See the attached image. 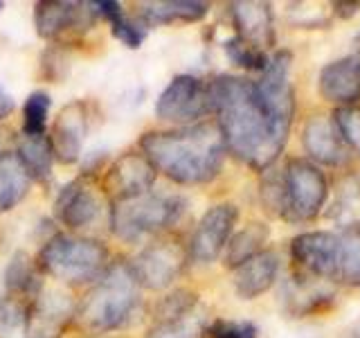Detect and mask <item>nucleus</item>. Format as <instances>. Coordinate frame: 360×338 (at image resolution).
<instances>
[{
	"label": "nucleus",
	"mask_w": 360,
	"mask_h": 338,
	"mask_svg": "<svg viewBox=\"0 0 360 338\" xmlns=\"http://www.w3.org/2000/svg\"><path fill=\"white\" fill-rule=\"evenodd\" d=\"M155 176V167L142 151H127L106 169L101 189L106 196H110L112 203L131 201L149 194Z\"/></svg>",
	"instance_id": "f8f14e48"
},
{
	"label": "nucleus",
	"mask_w": 360,
	"mask_h": 338,
	"mask_svg": "<svg viewBox=\"0 0 360 338\" xmlns=\"http://www.w3.org/2000/svg\"><path fill=\"white\" fill-rule=\"evenodd\" d=\"M212 113L210 84L194 75H176L155 99V118L162 122L191 127Z\"/></svg>",
	"instance_id": "0eeeda50"
},
{
	"label": "nucleus",
	"mask_w": 360,
	"mask_h": 338,
	"mask_svg": "<svg viewBox=\"0 0 360 338\" xmlns=\"http://www.w3.org/2000/svg\"><path fill=\"white\" fill-rule=\"evenodd\" d=\"M3 7H5V5H3V3H0V11H3Z\"/></svg>",
	"instance_id": "58836bf2"
},
{
	"label": "nucleus",
	"mask_w": 360,
	"mask_h": 338,
	"mask_svg": "<svg viewBox=\"0 0 360 338\" xmlns=\"http://www.w3.org/2000/svg\"><path fill=\"white\" fill-rule=\"evenodd\" d=\"M189 259L187 246L178 239H158L144 246L129 262L138 287L149 291H162L174 284V280L183 273Z\"/></svg>",
	"instance_id": "6e6552de"
},
{
	"label": "nucleus",
	"mask_w": 360,
	"mask_h": 338,
	"mask_svg": "<svg viewBox=\"0 0 360 338\" xmlns=\"http://www.w3.org/2000/svg\"><path fill=\"white\" fill-rule=\"evenodd\" d=\"M338 237L333 282L360 289V223H347Z\"/></svg>",
	"instance_id": "aec40b11"
},
{
	"label": "nucleus",
	"mask_w": 360,
	"mask_h": 338,
	"mask_svg": "<svg viewBox=\"0 0 360 338\" xmlns=\"http://www.w3.org/2000/svg\"><path fill=\"white\" fill-rule=\"evenodd\" d=\"M140 309V287L131 266L110 264L104 275L95 280L93 289L75 309V318L84 330L106 334L127 325Z\"/></svg>",
	"instance_id": "7ed1b4c3"
},
{
	"label": "nucleus",
	"mask_w": 360,
	"mask_h": 338,
	"mask_svg": "<svg viewBox=\"0 0 360 338\" xmlns=\"http://www.w3.org/2000/svg\"><path fill=\"white\" fill-rule=\"evenodd\" d=\"M104 189H101L93 174H82L79 178L70 180L54 201V212L65 228L82 230L93 225L101 214L104 206Z\"/></svg>",
	"instance_id": "9b49d317"
},
{
	"label": "nucleus",
	"mask_w": 360,
	"mask_h": 338,
	"mask_svg": "<svg viewBox=\"0 0 360 338\" xmlns=\"http://www.w3.org/2000/svg\"><path fill=\"white\" fill-rule=\"evenodd\" d=\"M187 210V201L178 194H149L112 203L110 230L117 239L135 244L144 237L162 232L180 221Z\"/></svg>",
	"instance_id": "39448f33"
},
{
	"label": "nucleus",
	"mask_w": 360,
	"mask_h": 338,
	"mask_svg": "<svg viewBox=\"0 0 360 338\" xmlns=\"http://www.w3.org/2000/svg\"><path fill=\"white\" fill-rule=\"evenodd\" d=\"M142 154L155 172L178 185H205L225 163V142L214 122H198L174 131H149L140 140Z\"/></svg>",
	"instance_id": "f03ea898"
},
{
	"label": "nucleus",
	"mask_w": 360,
	"mask_h": 338,
	"mask_svg": "<svg viewBox=\"0 0 360 338\" xmlns=\"http://www.w3.org/2000/svg\"><path fill=\"white\" fill-rule=\"evenodd\" d=\"M333 7H335V14L342 18H352L360 11V3H333Z\"/></svg>",
	"instance_id": "c9c22d12"
},
{
	"label": "nucleus",
	"mask_w": 360,
	"mask_h": 338,
	"mask_svg": "<svg viewBox=\"0 0 360 338\" xmlns=\"http://www.w3.org/2000/svg\"><path fill=\"white\" fill-rule=\"evenodd\" d=\"M333 300V291L315 284V277L295 275L284 287L286 311L295 315H309L313 311L326 309V304Z\"/></svg>",
	"instance_id": "412c9836"
},
{
	"label": "nucleus",
	"mask_w": 360,
	"mask_h": 338,
	"mask_svg": "<svg viewBox=\"0 0 360 338\" xmlns=\"http://www.w3.org/2000/svg\"><path fill=\"white\" fill-rule=\"evenodd\" d=\"M290 61L292 54L279 50L257 82L236 75H219L210 82L212 113H217L225 149L257 172L275 165L295 118Z\"/></svg>",
	"instance_id": "f257e3e1"
},
{
	"label": "nucleus",
	"mask_w": 360,
	"mask_h": 338,
	"mask_svg": "<svg viewBox=\"0 0 360 338\" xmlns=\"http://www.w3.org/2000/svg\"><path fill=\"white\" fill-rule=\"evenodd\" d=\"M302 144L315 163L338 167L347 161V146L338 135L331 120L324 115H313L304 124Z\"/></svg>",
	"instance_id": "f3484780"
},
{
	"label": "nucleus",
	"mask_w": 360,
	"mask_h": 338,
	"mask_svg": "<svg viewBox=\"0 0 360 338\" xmlns=\"http://www.w3.org/2000/svg\"><path fill=\"white\" fill-rule=\"evenodd\" d=\"M318 93L338 106H354L360 99V50L326 63L318 75Z\"/></svg>",
	"instance_id": "2eb2a0df"
},
{
	"label": "nucleus",
	"mask_w": 360,
	"mask_h": 338,
	"mask_svg": "<svg viewBox=\"0 0 360 338\" xmlns=\"http://www.w3.org/2000/svg\"><path fill=\"white\" fill-rule=\"evenodd\" d=\"M279 273V257L275 251H262L248 262L234 268L232 284L236 296L243 300H255L275 284Z\"/></svg>",
	"instance_id": "a211bd4d"
},
{
	"label": "nucleus",
	"mask_w": 360,
	"mask_h": 338,
	"mask_svg": "<svg viewBox=\"0 0 360 338\" xmlns=\"http://www.w3.org/2000/svg\"><path fill=\"white\" fill-rule=\"evenodd\" d=\"M37 262L27 253H16L5 268V287L11 298H39L41 273Z\"/></svg>",
	"instance_id": "393cba45"
},
{
	"label": "nucleus",
	"mask_w": 360,
	"mask_h": 338,
	"mask_svg": "<svg viewBox=\"0 0 360 338\" xmlns=\"http://www.w3.org/2000/svg\"><path fill=\"white\" fill-rule=\"evenodd\" d=\"M349 336H352V338H360V318L352 325V330H349Z\"/></svg>",
	"instance_id": "e433bc0d"
},
{
	"label": "nucleus",
	"mask_w": 360,
	"mask_h": 338,
	"mask_svg": "<svg viewBox=\"0 0 360 338\" xmlns=\"http://www.w3.org/2000/svg\"><path fill=\"white\" fill-rule=\"evenodd\" d=\"M37 266L63 284H88L104 275L110 266V253L106 244L90 237L59 232L43 244Z\"/></svg>",
	"instance_id": "20e7f679"
},
{
	"label": "nucleus",
	"mask_w": 360,
	"mask_h": 338,
	"mask_svg": "<svg viewBox=\"0 0 360 338\" xmlns=\"http://www.w3.org/2000/svg\"><path fill=\"white\" fill-rule=\"evenodd\" d=\"M223 50H225V54H228V59L239 68H243V70L264 73L266 65H268V59H270L264 50H259V48H255V45L241 41L239 37H232V39L225 41Z\"/></svg>",
	"instance_id": "c756f323"
},
{
	"label": "nucleus",
	"mask_w": 360,
	"mask_h": 338,
	"mask_svg": "<svg viewBox=\"0 0 360 338\" xmlns=\"http://www.w3.org/2000/svg\"><path fill=\"white\" fill-rule=\"evenodd\" d=\"M230 16L236 37L241 41L250 43L264 52L273 45V7L268 3H232Z\"/></svg>",
	"instance_id": "dca6fc26"
},
{
	"label": "nucleus",
	"mask_w": 360,
	"mask_h": 338,
	"mask_svg": "<svg viewBox=\"0 0 360 338\" xmlns=\"http://www.w3.org/2000/svg\"><path fill=\"white\" fill-rule=\"evenodd\" d=\"M88 133V108L84 101H70L56 115L52 131L48 133L54 161L72 165L82 158V149Z\"/></svg>",
	"instance_id": "4468645a"
},
{
	"label": "nucleus",
	"mask_w": 360,
	"mask_h": 338,
	"mask_svg": "<svg viewBox=\"0 0 360 338\" xmlns=\"http://www.w3.org/2000/svg\"><path fill=\"white\" fill-rule=\"evenodd\" d=\"M32 178L16 154H0V214L14 210L27 196Z\"/></svg>",
	"instance_id": "4be33fe9"
},
{
	"label": "nucleus",
	"mask_w": 360,
	"mask_h": 338,
	"mask_svg": "<svg viewBox=\"0 0 360 338\" xmlns=\"http://www.w3.org/2000/svg\"><path fill=\"white\" fill-rule=\"evenodd\" d=\"M30 307L18 298L0 296V338H25Z\"/></svg>",
	"instance_id": "bb28decb"
},
{
	"label": "nucleus",
	"mask_w": 360,
	"mask_h": 338,
	"mask_svg": "<svg viewBox=\"0 0 360 338\" xmlns=\"http://www.w3.org/2000/svg\"><path fill=\"white\" fill-rule=\"evenodd\" d=\"M110 30H112V37L131 50L140 48L146 39V30H144L142 23H135L133 18L124 16V14L117 16L115 20H110Z\"/></svg>",
	"instance_id": "72a5a7b5"
},
{
	"label": "nucleus",
	"mask_w": 360,
	"mask_h": 338,
	"mask_svg": "<svg viewBox=\"0 0 360 338\" xmlns=\"http://www.w3.org/2000/svg\"><path fill=\"white\" fill-rule=\"evenodd\" d=\"M259 196H262V206L270 217L284 214V174H281V169H266Z\"/></svg>",
	"instance_id": "7c9ffc66"
},
{
	"label": "nucleus",
	"mask_w": 360,
	"mask_h": 338,
	"mask_svg": "<svg viewBox=\"0 0 360 338\" xmlns=\"http://www.w3.org/2000/svg\"><path fill=\"white\" fill-rule=\"evenodd\" d=\"M333 127L340 135L345 146L354 149L360 156V108L356 106H342L333 113Z\"/></svg>",
	"instance_id": "2f4dec72"
},
{
	"label": "nucleus",
	"mask_w": 360,
	"mask_h": 338,
	"mask_svg": "<svg viewBox=\"0 0 360 338\" xmlns=\"http://www.w3.org/2000/svg\"><path fill=\"white\" fill-rule=\"evenodd\" d=\"M268 237H270V228L262 221H252V223H248L243 230L234 232L223 251L225 266L234 270L236 266L248 262L250 257L266 251L264 244L268 242Z\"/></svg>",
	"instance_id": "5701e85b"
},
{
	"label": "nucleus",
	"mask_w": 360,
	"mask_h": 338,
	"mask_svg": "<svg viewBox=\"0 0 360 338\" xmlns=\"http://www.w3.org/2000/svg\"><path fill=\"white\" fill-rule=\"evenodd\" d=\"M207 325H210L207 311L196 307L187 315H180V318L153 323V327L146 332L144 338H205Z\"/></svg>",
	"instance_id": "a878e982"
},
{
	"label": "nucleus",
	"mask_w": 360,
	"mask_h": 338,
	"mask_svg": "<svg viewBox=\"0 0 360 338\" xmlns=\"http://www.w3.org/2000/svg\"><path fill=\"white\" fill-rule=\"evenodd\" d=\"M239 221V208L234 203H217L212 206L196 223L191 239L187 244V253L200 264L214 262L223 255L230 237L234 234V225Z\"/></svg>",
	"instance_id": "9d476101"
},
{
	"label": "nucleus",
	"mask_w": 360,
	"mask_h": 338,
	"mask_svg": "<svg viewBox=\"0 0 360 338\" xmlns=\"http://www.w3.org/2000/svg\"><path fill=\"white\" fill-rule=\"evenodd\" d=\"M88 338H106V336H88Z\"/></svg>",
	"instance_id": "4c0bfd02"
},
{
	"label": "nucleus",
	"mask_w": 360,
	"mask_h": 338,
	"mask_svg": "<svg viewBox=\"0 0 360 338\" xmlns=\"http://www.w3.org/2000/svg\"><path fill=\"white\" fill-rule=\"evenodd\" d=\"M198 307V293L191 289H174L172 293H167L153 307V323H165L174 320L180 315H187L189 311H194Z\"/></svg>",
	"instance_id": "cd10ccee"
},
{
	"label": "nucleus",
	"mask_w": 360,
	"mask_h": 338,
	"mask_svg": "<svg viewBox=\"0 0 360 338\" xmlns=\"http://www.w3.org/2000/svg\"><path fill=\"white\" fill-rule=\"evenodd\" d=\"M338 237L329 230L302 232L290 242V259L295 262L300 275L315 280H331L335 268Z\"/></svg>",
	"instance_id": "ddd939ff"
},
{
	"label": "nucleus",
	"mask_w": 360,
	"mask_h": 338,
	"mask_svg": "<svg viewBox=\"0 0 360 338\" xmlns=\"http://www.w3.org/2000/svg\"><path fill=\"white\" fill-rule=\"evenodd\" d=\"M16 156L32 180H45L50 176L52 163H54V151H52L48 133H43V135L22 133L16 144Z\"/></svg>",
	"instance_id": "b1692460"
},
{
	"label": "nucleus",
	"mask_w": 360,
	"mask_h": 338,
	"mask_svg": "<svg viewBox=\"0 0 360 338\" xmlns=\"http://www.w3.org/2000/svg\"><path fill=\"white\" fill-rule=\"evenodd\" d=\"M259 330L250 320H223L217 318L207 325L205 338H257Z\"/></svg>",
	"instance_id": "473e14b6"
},
{
	"label": "nucleus",
	"mask_w": 360,
	"mask_h": 338,
	"mask_svg": "<svg viewBox=\"0 0 360 338\" xmlns=\"http://www.w3.org/2000/svg\"><path fill=\"white\" fill-rule=\"evenodd\" d=\"M284 174V214L281 219L302 223L313 221L322 212L329 183L324 172L307 158H290L281 169Z\"/></svg>",
	"instance_id": "423d86ee"
},
{
	"label": "nucleus",
	"mask_w": 360,
	"mask_h": 338,
	"mask_svg": "<svg viewBox=\"0 0 360 338\" xmlns=\"http://www.w3.org/2000/svg\"><path fill=\"white\" fill-rule=\"evenodd\" d=\"M14 106H16L14 97H11L3 86H0V120H5L9 113L14 111Z\"/></svg>",
	"instance_id": "f704fd0d"
},
{
	"label": "nucleus",
	"mask_w": 360,
	"mask_h": 338,
	"mask_svg": "<svg viewBox=\"0 0 360 338\" xmlns=\"http://www.w3.org/2000/svg\"><path fill=\"white\" fill-rule=\"evenodd\" d=\"M210 5L196 0H158L140 5L142 25H172V23H198L207 16Z\"/></svg>",
	"instance_id": "6ab92c4d"
},
{
	"label": "nucleus",
	"mask_w": 360,
	"mask_h": 338,
	"mask_svg": "<svg viewBox=\"0 0 360 338\" xmlns=\"http://www.w3.org/2000/svg\"><path fill=\"white\" fill-rule=\"evenodd\" d=\"M93 3H70V0H43L34 9V25L45 41H68L82 37L97 20Z\"/></svg>",
	"instance_id": "1a4fd4ad"
},
{
	"label": "nucleus",
	"mask_w": 360,
	"mask_h": 338,
	"mask_svg": "<svg viewBox=\"0 0 360 338\" xmlns=\"http://www.w3.org/2000/svg\"><path fill=\"white\" fill-rule=\"evenodd\" d=\"M52 99L45 90H34L27 95L22 106V133L25 135H43L48 127Z\"/></svg>",
	"instance_id": "c85d7f7f"
}]
</instances>
